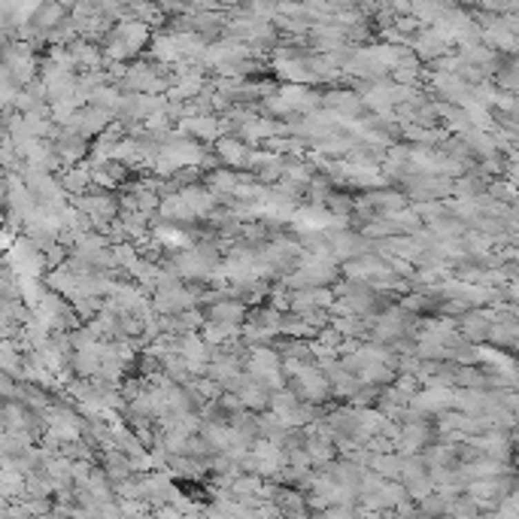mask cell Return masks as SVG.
I'll list each match as a JSON object with an SVG mask.
<instances>
[{
	"mask_svg": "<svg viewBox=\"0 0 519 519\" xmlns=\"http://www.w3.org/2000/svg\"><path fill=\"white\" fill-rule=\"evenodd\" d=\"M64 12H67V6L61 3V0H52V3H43L40 10H37V15H34V25L40 28V30H52V28H55L61 19H64Z\"/></svg>",
	"mask_w": 519,
	"mask_h": 519,
	"instance_id": "277c9868",
	"label": "cell"
},
{
	"mask_svg": "<svg viewBox=\"0 0 519 519\" xmlns=\"http://www.w3.org/2000/svg\"><path fill=\"white\" fill-rule=\"evenodd\" d=\"M149 43V25L140 19H128L110 34V46H106V58L121 61L128 55H137L143 46Z\"/></svg>",
	"mask_w": 519,
	"mask_h": 519,
	"instance_id": "6da1fadb",
	"label": "cell"
},
{
	"mask_svg": "<svg viewBox=\"0 0 519 519\" xmlns=\"http://www.w3.org/2000/svg\"><path fill=\"white\" fill-rule=\"evenodd\" d=\"M255 462H258V471H277L282 456H280V449L273 444H262L255 449Z\"/></svg>",
	"mask_w": 519,
	"mask_h": 519,
	"instance_id": "8992f818",
	"label": "cell"
},
{
	"mask_svg": "<svg viewBox=\"0 0 519 519\" xmlns=\"http://www.w3.org/2000/svg\"><path fill=\"white\" fill-rule=\"evenodd\" d=\"M240 316H243V307H237V304H219V307L213 310V319H216L219 325H237Z\"/></svg>",
	"mask_w": 519,
	"mask_h": 519,
	"instance_id": "ba28073f",
	"label": "cell"
},
{
	"mask_svg": "<svg viewBox=\"0 0 519 519\" xmlns=\"http://www.w3.org/2000/svg\"><path fill=\"white\" fill-rule=\"evenodd\" d=\"M182 358H186L188 368H201V364L207 362V346H204V340H197V337L182 340Z\"/></svg>",
	"mask_w": 519,
	"mask_h": 519,
	"instance_id": "5b68a950",
	"label": "cell"
},
{
	"mask_svg": "<svg viewBox=\"0 0 519 519\" xmlns=\"http://www.w3.org/2000/svg\"><path fill=\"white\" fill-rule=\"evenodd\" d=\"M297 383L304 386V395H307V398H313V401H325V395H328V380H325L319 371L304 368L301 373H297Z\"/></svg>",
	"mask_w": 519,
	"mask_h": 519,
	"instance_id": "3957f363",
	"label": "cell"
},
{
	"mask_svg": "<svg viewBox=\"0 0 519 519\" xmlns=\"http://www.w3.org/2000/svg\"><path fill=\"white\" fill-rule=\"evenodd\" d=\"M182 131H192L197 137H213L219 128H216V121H213V119H186V121H182Z\"/></svg>",
	"mask_w": 519,
	"mask_h": 519,
	"instance_id": "9c48e42d",
	"label": "cell"
},
{
	"mask_svg": "<svg viewBox=\"0 0 519 519\" xmlns=\"http://www.w3.org/2000/svg\"><path fill=\"white\" fill-rule=\"evenodd\" d=\"M61 3H64V6H73V10H76V6H79L82 0H61Z\"/></svg>",
	"mask_w": 519,
	"mask_h": 519,
	"instance_id": "7c38bea8",
	"label": "cell"
},
{
	"mask_svg": "<svg viewBox=\"0 0 519 519\" xmlns=\"http://www.w3.org/2000/svg\"><path fill=\"white\" fill-rule=\"evenodd\" d=\"M416 404H419V407H425V410H434V407H444V404H449V395L444 392V389H438V392L431 389V392L419 395Z\"/></svg>",
	"mask_w": 519,
	"mask_h": 519,
	"instance_id": "30bf717a",
	"label": "cell"
},
{
	"mask_svg": "<svg viewBox=\"0 0 519 519\" xmlns=\"http://www.w3.org/2000/svg\"><path fill=\"white\" fill-rule=\"evenodd\" d=\"M52 434H58V438H64V440H73L76 438V419L70 413H58L55 419H52Z\"/></svg>",
	"mask_w": 519,
	"mask_h": 519,
	"instance_id": "52a82bcc",
	"label": "cell"
},
{
	"mask_svg": "<svg viewBox=\"0 0 519 519\" xmlns=\"http://www.w3.org/2000/svg\"><path fill=\"white\" fill-rule=\"evenodd\" d=\"M158 3H161L164 10H179V6L186 3V0H158Z\"/></svg>",
	"mask_w": 519,
	"mask_h": 519,
	"instance_id": "8fae6325",
	"label": "cell"
},
{
	"mask_svg": "<svg viewBox=\"0 0 519 519\" xmlns=\"http://www.w3.org/2000/svg\"><path fill=\"white\" fill-rule=\"evenodd\" d=\"M249 371L255 373L258 383H271V386L280 383V358L273 355L271 349H255L253 362H249Z\"/></svg>",
	"mask_w": 519,
	"mask_h": 519,
	"instance_id": "7a4b0ae2",
	"label": "cell"
}]
</instances>
